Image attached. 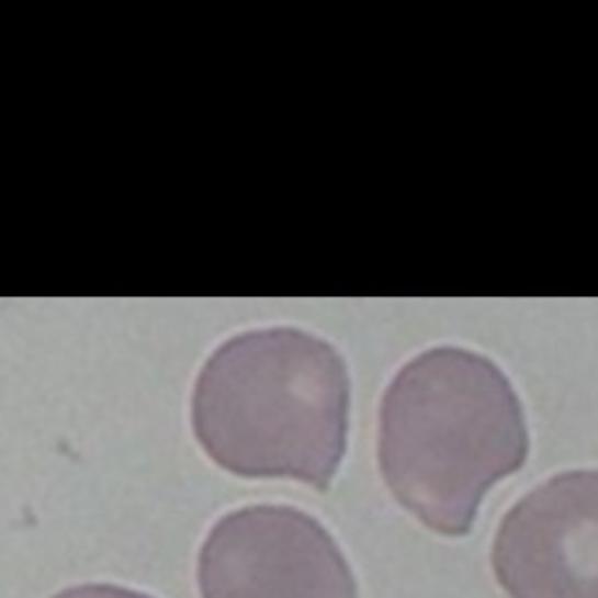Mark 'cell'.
I'll use <instances>...</instances> for the list:
<instances>
[{"label": "cell", "instance_id": "obj_4", "mask_svg": "<svg viewBox=\"0 0 598 598\" xmlns=\"http://www.w3.org/2000/svg\"><path fill=\"white\" fill-rule=\"evenodd\" d=\"M492 564L510 598H598V470L523 496L500 521Z\"/></svg>", "mask_w": 598, "mask_h": 598}, {"label": "cell", "instance_id": "obj_3", "mask_svg": "<svg viewBox=\"0 0 598 598\" xmlns=\"http://www.w3.org/2000/svg\"><path fill=\"white\" fill-rule=\"evenodd\" d=\"M202 598H358L347 556L318 519L250 505L217 519L196 564Z\"/></svg>", "mask_w": 598, "mask_h": 598}, {"label": "cell", "instance_id": "obj_1", "mask_svg": "<svg viewBox=\"0 0 598 598\" xmlns=\"http://www.w3.org/2000/svg\"><path fill=\"white\" fill-rule=\"evenodd\" d=\"M529 456L510 379L488 358L440 347L395 374L379 414V465L391 494L442 535H465L488 488Z\"/></svg>", "mask_w": 598, "mask_h": 598}, {"label": "cell", "instance_id": "obj_2", "mask_svg": "<svg viewBox=\"0 0 598 598\" xmlns=\"http://www.w3.org/2000/svg\"><path fill=\"white\" fill-rule=\"evenodd\" d=\"M192 428L227 473L325 492L347 451V365L328 341L297 328L232 337L196 376Z\"/></svg>", "mask_w": 598, "mask_h": 598}, {"label": "cell", "instance_id": "obj_5", "mask_svg": "<svg viewBox=\"0 0 598 598\" xmlns=\"http://www.w3.org/2000/svg\"><path fill=\"white\" fill-rule=\"evenodd\" d=\"M52 598H153L143 591L136 589H126L117 585H78V587H68L59 594H54Z\"/></svg>", "mask_w": 598, "mask_h": 598}]
</instances>
